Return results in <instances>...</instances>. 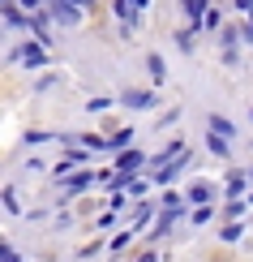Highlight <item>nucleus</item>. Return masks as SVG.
I'll return each mask as SVG.
<instances>
[{"instance_id": "nucleus-22", "label": "nucleus", "mask_w": 253, "mask_h": 262, "mask_svg": "<svg viewBox=\"0 0 253 262\" xmlns=\"http://www.w3.org/2000/svg\"><path fill=\"white\" fill-rule=\"evenodd\" d=\"M137 262H155V254H142V258H137Z\"/></svg>"}, {"instance_id": "nucleus-10", "label": "nucleus", "mask_w": 253, "mask_h": 262, "mask_svg": "<svg viewBox=\"0 0 253 262\" xmlns=\"http://www.w3.org/2000/svg\"><path fill=\"white\" fill-rule=\"evenodd\" d=\"M176 220H180V206H176V211H163V215H159V228H155V232H150V236H155V241H159V236H168Z\"/></svg>"}, {"instance_id": "nucleus-24", "label": "nucleus", "mask_w": 253, "mask_h": 262, "mask_svg": "<svg viewBox=\"0 0 253 262\" xmlns=\"http://www.w3.org/2000/svg\"><path fill=\"white\" fill-rule=\"evenodd\" d=\"M249 202H253V193H249Z\"/></svg>"}, {"instance_id": "nucleus-18", "label": "nucleus", "mask_w": 253, "mask_h": 262, "mask_svg": "<svg viewBox=\"0 0 253 262\" xmlns=\"http://www.w3.org/2000/svg\"><path fill=\"white\" fill-rule=\"evenodd\" d=\"M5 211H9V215H17V198H13V185L5 189Z\"/></svg>"}, {"instance_id": "nucleus-20", "label": "nucleus", "mask_w": 253, "mask_h": 262, "mask_svg": "<svg viewBox=\"0 0 253 262\" xmlns=\"http://www.w3.org/2000/svg\"><path fill=\"white\" fill-rule=\"evenodd\" d=\"M5 262H21V254H17V249H9V245H5Z\"/></svg>"}, {"instance_id": "nucleus-7", "label": "nucleus", "mask_w": 253, "mask_h": 262, "mask_svg": "<svg viewBox=\"0 0 253 262\" xmlns=\"http://www.w3.org/2000/svg\"><path fill=\"white\" fill-rule=\"evenodd\" d=\"M185 198H189V202H197V206H206V202L215 198V185L197 181V185H189V189H185Z\"/></svg>"}, {"instance_id": "nucleus-11", "label": "nucleus", "mask_w": 253, "mask_h": 262, "mask_svg": "<svg viewBox=\"0 0 253 262\" xmlns=\"http://www.w3.org/2000/svg\"><path fill=\"white\" fill-rule=\"evenodd\" d=\"M236 52H240V48H236V30L227 26V30H223V60H227V64H236V60H240Z\"/></svg>"}, {"instance_id": "nucleus-9", "label": "nucleus", "mask_w": 253, "mask_h": 262, "mask_svg": "<svg viewBox=\"0 0 253 262\" xmlns=\"http://www.w3.org/2000/svg\"><path fill=\"white\" fill-rule=\"evenodd\" d=\"M206 125H211V134H219V138H236V125L227 121V116H206Z\"/></svg>"}, {"instance_id": "nucleus-8", "label": "nucleus", "mask_w": 253, "mask_h": 262, "mask_svg": "<svg viewBox=\"0 0 253 262\" xmlns=\"http://www.w3.org/2000/svg\"><path fill=\"white\" fill-rule=\"evenodd\" d=\"M116 13L125 17V35H129V30L137 26V5H133V0H116Z\"/></svg>"}, {"instance_id": "nucleus-23", "label": "nucleus", "mask_w": 253, "mask_h": 262, "mask_svg": "<svg viewBox=\"0 0 253 262\" xmlns=\"http://www.w3.org/2000/svg\"><path fill=\"white\" fill-rule=\"evenodd\" d=\"M133 5H137V9H146V0H133Z\"/></svg>"}, {"instance_id": "nucleus-21", "label": "nucleus", "mask_w": 253, "mask_h": 262, "mask_svg": "<svg viewBox=\"0 0 253 262\" xmlns=\"http://www.w3.org/2000/svg\"><path fill=\"white\" fill-rule=\"evenodd\" d=\"M21 9H43V0H21Z\"/></svg>"}, {"instance_id": "nucleus-2", "label": "nucleus", "mask_w": 253, "mask_h": 262, "mask_svg": "<svg viewBox=\"0 0 253 262\" xmlns=\"http://www.w3.org/2000/svg\"><path fill=\"white\" fill-rule=\"evenodd\" d=\"M48 17L60 26H82V5L78 0H48Z\"/></svg>"}, {"instance_id": "nucleus-3", "label": "nucleus", "mask_w": 253, "mask_h": 262, "mask_svg": "<svg viewBox=\"0 0 253 262\" xmlns=\"http://www.w3.org/2000/svg\"><path fill=\"white\" fill-rule=\"evenodd\" d=\"M82 163H90V150H69V155H64L56 168H52V177H56V181H64L73 168H82Z\"/></svg>"}, {"instance_id": "nucleus-6", "label": "nucleus", "mask_w": 253, "mask_h": 262, "mask_svg": "<svg viewBox=\"0 0 253 262\" xmlns=\"http://www.w3.org/2000/svg\"><path fill=\"white\" fill-rule=\"evenodd\" d=\"M155 99H159L155 91H125V95H120V103H125V107H137V112H142V107H155Z\"/></svg>"}, {"instance_id": "nucleus-19", "label": "nucleus", "mask_w": 253, "mask_h": 262, "mask_svg": "<svg viewBox=\"0 0 253 262\" xmlns=\"http://www.w3.org/2000/svg\"><path fill=\"white\" fill-rule=\"evenodd\" d=\"M129 241H133V236H129V232H120V236H112V254H120V249H125Z\"/></svg>"}, {"instance_id": "nucleus-16", "label": "nucleus", "mask_w": 253, "mask_h": 262, "mask_svg": "<svg viewBox=\"0 0 253 262\" xmlns=\"http://www.w3.org/2000/svg\"><path fill=\"white\" fill-rule=\"evenodd\" d=\"M129 138H133V134L125 129V134H116V138H107V142H112V150H129Z\"/></svg>"}, {"instance_id": "nucleus-12", "label": "nucleus", "mask_w": 253, "mask_h": 262, "mask_svg": "<svg viewBox=\"0 0 253 262\" xmlns=\"http://www.w3.org/2000/svg\"><path fill=\"white\" fill-rule=\"evenodd\" d=\"M227 193H232V202H240V193H245V172H232V177H227Z\"/></svg>"}, {"instance_id": "nucleus-13", "label": "nucleus", "mask_w": 253, "mask_h": 262, "mask_svg": "<svg viewBox=\"0 0 253 262\" xmlns=\"http://www.w3.org/2000/svg\"><path fill=\"white\" fill-rule=\"evenodd\" d=\"M206 146H211V155H215V159H227V142L219 138V134H211V138H206Z\"/></svg>"}, {"instance_id": "nucleus-14", "label": "nucleus", "mask_w": 253, "mask_h": 262, "mask_svg": "<svg viewBox=\"0 0 253 262\" xmlns=\"http://www.w3.org/2000/svg\"><path fill=\"white\" fill-rule=\"evenodd\" d=\"M146 64H150V78H155V82L163 86V78H168V69H163V60H159V56H150Z\"/></svg>"}, {"instance_id": "nucleus-15", "label": "nucleus", "mask_w": 253, "mask_h": 262, "mask_svg": "<svg viewBox=\"0 0 253 262\" xmlns=\"http://www.w3.org/2000/svg\"><path fill=\"white\" fill-rule=\"evenodd\" d=\"M240 232H245V224H227V228H219V236H223V241H240Z\"/></svg>"}, {"instance_id": "nucleus-4", "label": "nucleus", "mask_w": 253, "mask_h": 262, "mask_svg": "<svg viewBox=\"0 0 253 262\" xmlns=\"http://www.w3.org/2000/svg\"><path fill=\"white\" fill-rule=\"evenodd\" d=\"M5 26L9 30H26V26H35V17H30L26 9H17L13 0H5Z\"/></svg>"}, {"instance_id": "nucleus-1", "label": "nucleus", "mask_w": 253, "mask_h": 262, "mask_svg": "<svg viewBox=\"0 0 253 262\" xmlns=\"http://www.w3.org/2000/svg\"><path fill=\"white\" fill-rule=\"evenodd\" d=\"M9 60H17L21 69H43V64H48V48H43V43H21V48L9 52Z\"/></svg>"}, {"instance_id": "nucleus-17", "label": "nucleus", "mask_w": 253, "mask_h": 262, "mask_svg": "<svg viewBox=\"0 0 253 262\" xmlns=\"http://www.w3.org/2000/svg\"><path fill=\"white\" fill-rule=\"evenodd\" d=\"M125 193H129V198H142V193H146V181H129Z\"/></svg>"}, {"instance_id": "nucleus-5", "label": "nucleus", "mask_w": 253, "mask_h": 262, "mask_svg": "<svg viewBox=\"0 0 253 262\" xmlns=\"http://www.w3.org/2000/svg\"><path fill=\"white\" fill-rule=\"evenodd\" d=\"M60 185H64V193H60V198H73V193H82V189H90V185H95V172H78V177H64Z\"/></svg>"}]
</instances>
